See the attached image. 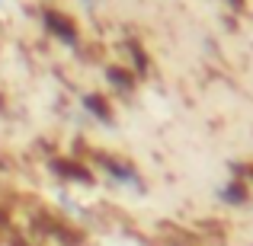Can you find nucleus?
Returning a JSON list of instances; mask_svg holds the SVG:
<instances>
[{
  "instance_id": "nucleus-1",
  "label": "nucleus",
  "mask_w": 253,
  "mask_h": 246,
  "mask_svg": "<svg viewBox=\"0 0 253 246\" xmlns=\"http://www.w3.org/2000/svg\"><path fill=\"white\" fill-rule=\"evenodd\" d=\"M93 160L99 163V170H103L112 182L125 185V189H135V192H144V179H141V173H138V166L131 163V160L116 157V154H106V150H96Z\"/></svg>"
},
{
  "instance_id": "nucleus-2",
  "label": "nucleus",
  "mask_w": 253,
  "mask_h": 246,
  "mask_svg": "<svg viewBox=\"0 0 253 246\" xmlns=\"http://www.w3.org/2000/svg\"><path fill=\"white\" fill-rule=\"evenodd\" d=\"M42 19H45V29H48L58 42L71 45V48H77V45H81V29H77L74 16H68V13L51 10V6H48V10L42 13Z\"/></svg>"
},
{
  "instance_id": "nucleus-3",
  "label": "nucleus",
  "mask_w": 253,
  "mask_h": 246,
  "mask_svg": "<svg viewBox=\"0 0 253 246\" xmlns=\"http://www.w3.org/2000/svg\"><path fill=\"white\" fill-rule=\"evenodd\" d=\"M48 170L55 173L58 179H64V182H77V185H93L96 182V176H93L90 166L81 163V160H71V157H51Z\"/></svg>"
},
{
  "instance_id": "nucleus-4",
  "label": "nucleus",
  "mask_w": 253,
  "mask_h": 246,
  "mask_svg": "<svg viewBox=\"0 0 253 246\" xmlns=\"http://www.w3.org/2000/svg\"><path fill=\"white\" fill-rule=\"evenodd\" d=\"M81 105L86 109V115H93L96 122H103V125H112V122H116V112H112V103L103 96V93H86V96L81 99Z\"/></svg>"
},
{
  "instance_id": "nucleus-5",
  "label": "nucleus",
  "mask_w": 253,
  "mask_h": 246,
  "mask_svg": "<svg viewBox=\"0 0 253 246\" xmlns=\"http://www.w3.org/2000/svg\"><path fill=\"white\" fill-rule=\"evenodd\" d=\"M122 48H125V55H128V61H131V68H128L131 74H135V77H148V70H151V58H148V51H144L138 42H125Z\"/></svg>"
},
{
  "instance_id": "nucleus-6",
  "label": "nucleus",
  "mask_w": 253,
  "mask_h": 246,
  "mask_svg": "<svg viewBox=\"0 0 253 246\" xmlns=\"http://www.w3.org/2000/svg\"><path fill=\"white\" fill-rule=\"evenodd\" d=\"M106 80H109V86L119 90V93L135 90V74H131L128 68H122V64H109V68H106Z\"/></svg>"
},
{
  "instance_id": "nucleus-7",
  "label": "nucleus",
  "mask_w": 253,
  "mask_h": 246,
  "mask_svg": "<svg viewBox=\"0 0 253 246\" xmlns=\"http://www.w3.org/2000/svg\"><path fill=\"white\" fill-rule=\"evenodd\" d=\"M218 195H221V202H228V205H247V202H250V192H247V185H244L237 176L231 179V182H224Z\"/></svg>"
}]
</instances>
